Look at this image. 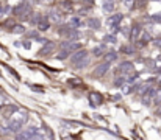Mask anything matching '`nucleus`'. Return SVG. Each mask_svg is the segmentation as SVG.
I'll use <instances>...</instances> for the list:
<instances>
[{
    "mask_svg": "<svg viewBox=\"0 0 161 140\" xmlns=\"http://www.w3.org/2000/svg\"><path fill=\"white\" fill-rule=\"evenodd\" d=\"M153 95H155V89H152V87H149L146 92H142V104L150 106L153 101Z\"/></svg>",
    "mask_w": 161,
    "mask_h": 140,
    "instance_id": "3",
    "label": "nucleus"
},
{
    "mask_svg": "<svg viewBox=\"0 0 161 140\" xmlns=\"http://www.w3.org/2000/svg\"><path fill=\"white\" fill-rule=\"evenodd\" d=\"M50 2H53V0H50Z\"/></svg>",
    "mask_w": 161,
    "mask_h": 140,
    "instance_id": "30",
    "label": "nucleus"
},
{
    "mask_svg": "<svg viewBox=\"0 0 161 140\" xmlns=\"http://www.w3.org/2000/svg\"><path fill=\"white\" fill-rule=\"evenodd\" d=\"M16 112H17V107L13 106V104H10L8 107L3 109V117H5V119H11V117H13Z\"/></svg>",
    "mask_w": 161,
    "mask_h": 140,
    "instance_id": "9",
    "label": "nucleus"
},
{
    "mask_svg": "<svg viewBox=\"0 0 161 140\" xmlns=\"http://www.w3.org/2000/svg\"><path fill=\"white\" fill-rule=\"evenodd\" d=\"M118 58V53L116 52H108L106 53V62H111V61H114Z\"/></svg>",
    "mask_w": 161,
    "mask_h": 140,
    "instance_id": "15",
    "label": "nucleus"
},
{
    "mask_svg": "<svg viewBox=\"0 0 161 140\" xmlns=\"http://www.w3.org/2000/svg\"><path fill=\"white\" fill-rule=\"evenodd\" d=\"M103 50H105V47H103V45H99V47H96V49H94L93 53H94L96 56H100V55L103 53Z\"/></svg>",
    "mask_w": 161,
    "mask_h": 140,
    "instance_id": "19",
    "label": "nucleus"
},
{
    "mask_svg": "<svg viewBox=\"0 0 161 140\" xmlns=\"http://www.w3.org/2000/svg\"><path fill=\"white\" fill-rule=\"evenodd\" d=\"M139 33H141V27H139V25H134V27H133V30H131V39H133V41H136V39H138V36H139Z\"/></svg>",
    "mask_w": 161,
    "mask_h": 140,
    "instance_id": "12",
    "label": "nucleus"
},
{
    "mask_svg": "<svg viewBox=\"0 0 161 140\" xmlns=\"http://www.w3.org/2000/svg\"><path fill=\"white\" fill-rule=\"evenodd\" d=\"M105 42L114 44V42H116V36H114V34H106V36H105Z\"/></svg>",
    "mask_w": 161,
    "mask_h": 140,
    "instance_id": "21",
    "label": "nucleus"
},
{
    "mask_svg": "<svg viewBox=\"0 0 161 140\" xmlns=\"http://www.w3.org/2000/svg\"><path fill=\"white\" fill-rule=\"evenodd\" d=\"M159 115H161V112H159Z\"/></svg>",
    "mask_w": 161,
    "mask_h": 140,
    "instance_id": "32",
    "label": "nucleus"
},
{
    "mask_svg": "<svg viewBox=\"0 0 161 140\" xmlns=\"http://www.w3.org/2000/svg\"><path fill=\"white\" fill-rule=\"evenodd\" d=\"M133 62H130V61H125V62H121V65H119V72L122 73V75H127V73H131L133 72Z\"/></svg>",
    "mask_w": 161,
    "mask_h": 140,
    "instance_id": "6",
    "label": "nucleus"
},
{
    "mask_svg": "<svg viewBox=\"0 0 161 140\" xmlns=\"http://www.w3.org/2000/svg\"><path fill=\"white\" fill-rule=\"evenodd\" d=\"M88 25H89L91 28H99V27H100V20H99V19H89V20H88Z\"/></svg>",
    "mask_w": 161,
    "mask_h": 140,
    "instance_id": "13",
    "label": "nucleus"
},
{
    "mask_svg": "<svg viewBox=\"0 0 161 140\" xmlns=\"http://www.w3.org/2000/svg\"><path fill=\"white\" fill-rule=\"evenodd\" d=\"M72 23H74V25H80V20H78L77 17H74V19H72Z\"/></svg>",
    "mask_w": 161,
    "mask_h": 140,
    "instance_id": "28",
    "label": "nucleus"
},
{
    "mask_svg": "<svg viewBox=\"0 0 161 140\" xmlns=\"http://www.w3.org/2000/svg\"><path fill=\"white\" fill-rule=\"evenodd\" d=\"M86 56H88V53H86L85 50H77V53H74V55L71 56V62H72V64H77V62L86 59Z\"/></svg>",
    "mask_w": 161,
    "mask_h": 140,
    "instance_id": "7",
    "label": "nucleus"
},
{
    "mask_svg": "<svg viewBox=\"0 0 161 140\" xmlns=\"http://www.w3.org/2000/svg\"><path fill=\"white\" fill-rule=\"evenodd\" d=\"M152 103H156V104L161 103V89H155V95H153V101Z\"/></svg>",
    "mask_w": 161,
    "mask_h": 140,
    "instance_id": "14",
    "label": "nucleus"
},
{
    "mask_svg": "<svg viewBox=\"0 0 161 140\" xmlns=\"http://www.w3.org/2000/svg\"><path fill=\"white\" fill-rule=\"evenodd\" d=\"M11 31H13V33H16V34H19V33H24V31H25V28L22 27V25H14Z\"/></svg>",
    "mask_w": 161,
    "mask_h": 140,
    "instance_id": "18",
    "label": "nucleus"
},
{
    "mask_svg": "<svg viewBox=\"0 0 161 140\" xmlns=\"http://www.w3.org/2000/svg\"><path fill=\"white\" fill-rule=\"evenodd\" d=\"M53 49H55V45H53L52 42H47V45H45L44 49L39 52V55H41V56H47V55H50V53L53 52Z\"/></svg>",
    "mask_w": 161,
    "mask_h": 140,
    "instance_id": "10",
    "label": "nucleus"
},
{
    "mask_svg": "<svg viewBox=\"0 0 161 140\" xmlns=\"http://www.w3.org/2000/svg\"><path fill=\"white\" fill-rule=\"evenodd\" d=\"M16 140H28V135H27L25 132H20V134L16 137Z\"/></svg>",
    "mask_w": 161,
    "mask_h": 140,
    "instance_id": "25",
    "label": "nucleus"
},
{
    "mask_svg": "<svg viewBox=\"0 0 161 140\" xmlns=\"http://www.w3.org/2000/svg\"><path fill=\"white\" fill-rule=\"evenodd\" d=\"M30 13H31V8H30V5H28L27 2H22V3H19V5L14 8V14H16V16H22L24 19H27Z\"/></svg>",
    "mask_w": 161,
    "mask_h": 140,
    "instance_id": "2",
    "label": "nucleus"
},
{
    "mask_svg": "<svg viewBox=\"0 0 161 140\" xmlns=\"http://www.w3.org/2000/svg\"><path fill=\"white\" fill-rule=\"evenodd\" d=\"M121 50H122V52H125V53H128V55L131 53V49H130V47H122Z\"/></svg>",
    "mask_w": 161,
    "mask_h": 140,
    "instance_id": "26",
    "label": "nucleus"
},
{
    "mask_svg": "<svg viewBox=\"0 0 161 140\" xmlns=\"http://www.w3.org/2000/svg\"><path fill=\"white\" fill-rule=\"evenodd\" d=\"M88 62H89V61H88V58H86V59H83V61H80V62L74 64V67H75V68H83V67H86V65H88Z\"/></svg>",
    "mask_w": 161,
    "mask_h": 140,
    "instance_id": "17",
    "label": "nucleus"
},
{
    "mask_svg": "<svg viewBox=\"0 0 161 140\" xmlns=\"http://www.w3.org/2000/svg\"><path fill=\"white\" fill-rule=\"evenodd\" d=\"M159 84H161V81H159Z\"/></svg>",
    "mask_w": 161,
    "mask_h": 140,
    "instance_id": "31",
    "label": "nucleus"
},
{
    "mask_svg": "<svg viewBox=\"0 0 161 140\" xmlns=\"http://www.w3.org/2000/svg\"><path fill=\"white\" fill-rule=\"evenodd\" d=\"M67 56H69V52H67V50H63V52H61L56 58H58V59H66Z\"/></svg>",
    "mask_w": 161,
    "mask_h": 140,
    "instance_id": "23",
    "label": "nucleus"
},
{
    "mask_svg": "<svg viewBox=\"0 0 161 140\" xmlns=\"http://www.w3.org/2000/svg\"><path fill=\"white\" fill-rule=\"evenodd\" d=\"M114 10V3L111 2V0H109V2H105V5H103V11H113Z\"/></svg>",
    "mask_w": 161,
    "mask_h": 140,
    "instance_id": "16",
    "label": "nucleus"
},
{
    "mask_svg": "<svg viewBox=\"0 0 161 140\" xmlns=\"http://www.w3.org/2000/svg\"><path fill=\"white\" fill-rule=\"evenodd\" d=\"M63 10H66V11H71L72 10V2H69V0H66V2H63Z\"/></svg>",
    "mask_w": 161,
    "mask_h": 140,
    "instance_id": "20",
    "label": "nucleus"
},
{
    "mask_svg": "<svg viewBox=\"0 0 161 140\" xmlns=\"http://www.w3.org/2000/svg\"><path fill=\"white\" fill-rule=\"evenodd\" d=\"M121 20H122V14H114V16H111L108 19V25L111 28L113 27H118V23H121Z\"/></svg>",
    "mask_w": 161,
    "mask_h": 140,
    "instance_id": "8",
    "label": "nucleus"
},
{
    "mask_svg": "<svg viewBox=\"0 0 161 140\" xmlns=\"http://www.w3.org/2000/svg\"><path fill=\"white\" fill-rule=\"evenodd\" d=\"M108 70H109V62H103V64H100V65L96 67V70H94V76L102 78V76L108 72Z\"/></svg>",
    "mask_w": 161,
    "mask_h": 140,
    "instance_id": "4",
    "label": "nucleus"
},
{
    "mask_svg": "<svg viewBox=\"0 0 161 140\" xmlns=\"http://www.w3.org/2000/svg\"><path fill=\"white\" fill-rule=\"evenodd\" d=\"M155 45H156V47H161V39H158V41L155 42Z\"/></svg>",
    "mask_w": 161,
    "mask_h": 140,
    "instance_id": "29",
    "label": "nucleus"
},
{
    "mask_svg": "<svg viewBox=\"0 0 161 140\" xmlns=\"http://www.w3.org/2000/svg\"><path fill=\"white\" fill-rule=\"evenodd\" d=\"M49 27H50V23H49L47 20H44V19H41V20L38 22V28H39L41 31H45V30H49Z\"/></svg>",
    "mask_w": 161,
    "mask_h": 140,
    "instance_id": "11",
    "label": "nucleus"
},
{
    "mask_svg": "<svg viewBox=\"0 0 161 140\" xmlns=\"http://www.w3.org/2000/svg\"><path fill=\"white\" fill-rule=\"evenodd\" d=\"M136 80H138V75H133V76H130V78H128V83H134Z\"/></svg>",
    "mask_w": 161,
    "mask_h": 140,
    "instance_id": "27",
    "label": "nucleus"
},
{
    "mask_svg": "<svg viewBox=\"0 0 161 140\" xmlns=\"http://www.w3.org/2000/svg\"><path fill=\"white\" fill-rule=\"evenodd\" d=\"M27 122H28V114L17 111L8 122V132H19Z\"/></svg>",
    "mask_w": 161,
    "mask_h": 140,
    "instance_id": "1",
    "label": "nucleus"
},
{
    "mask_svg": "<svg viewBox=\"0 0 161 140\" xmlns=\"http://www.w3.org/2000/svg\"><path fill=\"white\" fill-rule=\"evenodd\" d=\"M8 11H10V8H8V6H0V17H3Z\"/></svg>",
    "mask_w": 161,
    "mask_h": 140,
    "instance_id": "24",
    "label": "nucleus"
},
{
    "mask_svg": "<svg viewBox=\"0 0 161 140\" xmlns=\"http://www.w3.org/2000/svg\"><path fill=\"white\" fill-rule=\"evenodd\" d=\"M89 101H91V106H99V104L103 103V97L99 92H91L89 93Z\"/></svg>",
    "mask_w": 161,
    "mask_h": 140,
    "instance_id": "5",
    "label": "nucleus"
},
{
    "mask_svg": "<svg viewBox=\"0 0 161 140\" xmlns=\"http://www.w3.org/2000/svg\"><path fill=\"white\" fill-rule=\"evenodd\" d=\"M114 84H116L118 87H119V86H124V84H125V78H124V76H119L116 81H114Z\"/></svg>",
    "mask_w": 161,
    "mask_h": 140,
    "instance_id": "22",
    "label": "nucleus"
}]
</instances>
